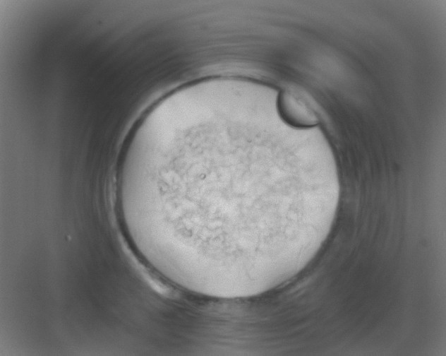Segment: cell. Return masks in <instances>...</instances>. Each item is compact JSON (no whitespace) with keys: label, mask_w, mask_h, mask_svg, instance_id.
I'll use <instances>...</instances> for the list:
<instances>
[{"label":"cell","mask_w":446,"mask_h":356,"mask_svg":"<svg viewBox=\"0 0 446 356\" xmlns=\"http://www.w3.org/2000/svg\"><path fill=\"white\" fill-rule=\"evenodd\" d=\"M277 107L282 119L293 127L308 129L319 123L316 113L290 91L284 90L279 93Z\"/></svg>","instance_id":"7a4b0ae2"},{"label":"cell","mask_w":446,"mask_h":356,"mask_svg":"<svg viewBox=\"0 0 446 356\" xmlns=\"http://www.w3.org/2000/svg\"><path fill=\"white\" fill-rule=\"evenodd\" d=\"M246 146L212 139L130 163L125 182L143 222L174 242L209 252H233L261 241L283 208L262 201L245 184Z\"/></svg>","instance_id":"6da1fadb"}]
</instances>
